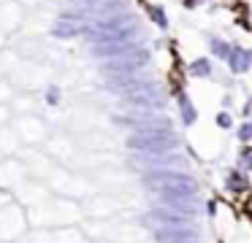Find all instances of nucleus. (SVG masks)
I'll list each match as a JSON object with an SVG mask.
<instances>
[{
    "mask_svg": "<svg viewBox=\"0 0 252 243\" xmlns=\"http://www.w3.org/2000/svg\"><path fill=\"white\" fill-rule=\"evenodd\" d=\"M209 46H212V54H214V57H220V59H230V54H233V46H228V43L220 41V38H212Z\"/></svg>",
    "mask_w": 252,
    "mask_h": 243,
    "instance_id": "obj_12",
    "label": "nucleus"
},
{
    "mask_svg": "<svg viewBox=\"0 0 252 243\" xmlns=\"http://www.w3.org/2000/svg\"><path fill=\"white\" fill-rule=\"evenodd\" d=\"M236 167H239L241 173H247V176H250V173H252V149H241V151H239Z\"/></svg>",
    "mask_w": 252,
    "mask_h": 243,
    "instance_id": "obj_13",
    "label": "nucleus"
},
{
    "mask_svg": "<svg viewBox=\"0 0 252 243\" xmlns=\"http://www.w3.org/2000/svg\"><path fill=\"white\" fill-rule=\"evenodd\" d=\"M214 122H217V127H222V130H230V127H233V119H230V113H225V111H220Z\"/></svg>",
    "mask_w": 252,
    "mask_h": 243,
    "instance_id": "obj_16",
    "label": "nucleus"
},
{
    "mask_svg": "<svg viewBox=\"0 0 252 243\" xmlns=\"http://www.w3.org/2000/svg\"><path fill=\"white\" fill-rule=\"evenodd\" d=\"M176 103H179V119H182V124H187V127H190V124H195L198 113H195V106L190 103V97H187L185 92H182Z\"/></svg>",
    "mask_w": 252,
    "mask_h": 243,
    "instance_id": "obj_10",
    "label": "nucleus"
},
{
    "mask_svg": "<svg viewBox=\"0 0 252 243\" xmlns=\"http://www.w3.org/2000/svg\"><path fill=\"white\" fill-rule=\"evenodd\" d=\"M195 238H201V230H195V227H158L155 230L158 243H187Z\"/></svg>",
    "mask_w": 252,
    "mask_h": 243,
    "instance_id": "obj_6",
    "label": "nucleus"
},
{
    "mask_svg": "<svg viewBox=\"0 0 252 243\" xmlns=\"http://www.w3.org/2000/svg\"><path fill=\"white\" fill-rule=\"evenodd\" d=\"M125 103L127 106H138V108H163L165 106V92L160 84H155V81H144V84H138L136 89L125 92Z\"/></svg>",
    "mask_w": 252,
    "mask_h": 243,
    "instance_id": "obj_4",
    "label": "nucleus"
},
{
    "mask_svg": "<svg viewBox=\"0 0 252 243\" xmlns=\"http://www.w3.org/2000/svg\"><path fill=\"white\" fill-rule=\"evenodd\" d=\"M136 25V16L127 14V11H122V14H111V16H103V19H98L95 25L87 27V38L98 46V43H106L111 35H117L120 30H125V27Z\"/></svg>",
    "mask_w": 252,
    "mask_h": 243,
    "instance_id": "obj_3",
    "label": "nucleus"
},
{
    "mask_svg": "<svg viewBox=\"0 0 252 243\" xmlns=\"http://www.w3.org/2000/svg\"><path fill=\"white\" fill-rule=\"evenodd\" d=\"M144 187L160 197V205L198 219L201 214V184L187 170H147L144 173Z\"/></svg>",
    "mask_w": 252,
    "mask_h": 243,
    "instance_id": "obj_1",
    "label": "nucleus"
},
{
    "mask_svg": "<svg viewBox=\"0 0 252 243\" xmlns=\"http://www.w3.org/2000/svg\"><path fill=\"white\" fill-rule=\"evenodd\" d=\"M144 65H149V49L136 46V49H130V52L120 54V57L109 59V62H106V73H136Z\"/></svg>",
    "mask_w": 252,
    "mask_h": 243,
    "instance_id": "obj_5",
    "label": "nucleus"
},
{
    "mask_svg": "<svg viewBox=\"0 0 252 243\" xmlns=\"http://www.w3.org/2000/svg\"><path fill=\"white\" fill-rule=\"evenodd\" d=\"M228 65H230L233 73H247V70L252 68V52H250V49H233Z\"/></svg>",
    "mask_w": 252,
    "mask_h": 243,
    "instance_id": "obj_9",
    "label": "nucleus"
},
{
    "mask_svg": "<svg viewBox=\"0 0 252 243\" xmlns=\"http://www.w3.org/2000/svg\"><path fill=\"white\" fill-rule=\"evenodd\" d=\"M222 187L228 189L230 194H244L247 189H250V178H247V173H241L239 167H233V170H228V173H225Z\"/></svg>",
    "mask_w": 252,
    "mask_h": 243,
    "instance_id": "obj_8",
    "label": "nucleus"
},
{
    "mask_svg": "<svg viewBox=\"0 0 252 243\" xmlns=\"http://www.w3.org/2000/svg\"><path fill=\"white\" fill-rule=\"evenodd\" d=\"M149 14H152V19L158 22L160 27H168V19H165V11H163V8H158V5H152V8H149Z\"/></svg>",
    "mask_w": 252,
    "mask_h": 243,
    "instance_id": "obj_15",
    "label": "nucleus"
},
{
    "mask_svg": "<svg viewBox=\"0 0 252 243\" xmlns=\"http://www.w3.org/2000/svg\"><path fill=\"white\" fill-rule=\"evenodd\" d=\"M149 219L158 227H192V221H195V219H187V216L165 208V205H158V208L149 211Z\"/></svg>",
    "mask_w": 252,
    "mask_h": 243,
    "instance_id": "obj_7",
    "label": "nucleus"
},
{
    "mask_svg": "<svg viewBox=\"0 0 252 243\" xmlns=\"http://www.w3.org/2000/svg\"><path fill=\"white\" fill-rule=\"evenodd\" d=\"M179 146V135L174 133L171 122L165 124H155V127H141L133 130L127 135V149L141 151V154L158 157V154H168V151H176Z\"/></svg>",
    "mask_w": 252,
    "mask_h": 243,
    "instance_id": "obj_2",
    "label": "nucleus"
},
{
    "mask_svg": "<svg viewBox=\"0 0 252 243\" xmlns=\"http://www.w3.org/2000/svg\"><path fill=\"white\" fill-rule=\"evenodd\" d=\"M236 138H239L241 143H250V140H252V122H244V124H241V127L236 130Z\"/></svg>",
    "mask_w": 252,
    "mask_h": 243,
    "instance_id": "obj_14",
    "label": "nucleus"
},
{
    "mask_svg": "<svg viewBox=\"0 0 252 243\" xmlns=\"http://www.w3.org/2000/svg\"><path fill=\"white\" fill-rule=\"evenodd\" d=\"M190 76L192 79H206V76H212V62H209L206 57L192 59L190 62Z\"/></svg>",
    "mask_w": 252,
    "mask_h": 243,
    "instance_id": "obj_11",
    "label": "nucleus"
}]
</instances>
